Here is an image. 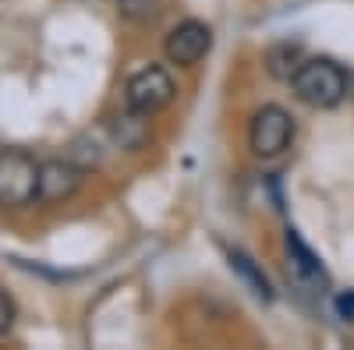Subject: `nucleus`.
<instances>
[{
  "instance_id": "obj_1",
  "label": "nucleus",
  "mask_w": 354,
  "mask_h": 350,
  "mask_svg": "<svg viewBox=\"0 0 354 350\" xmlns=\"http://www.w3.org/2000/svg\"><path fill=\"white\" fill-rule=\"evenodd\" d=\"M290 89L305 106L333 110L347 99V71L330 57H308L290 78Z\"/></svg>"
},
{
  "instance_id": "obj_2",
  "label": "nucleus",
  "mask_w": 354,
  "mask_h": 350,
  "mask_svg": "<svg viewBox=\"0 0 354 350\" xmlns=\"http://www.w3.org/2000/svg\"><path fill=\"white\" fill-rule=\"evenodd\" d=\"M39 163L25 149H0V206L25 209L36 202Z\"/></svg>"
},
{
  "instance_id": "obj_3",
  "label": "nucleus",
  "mask_w": 354,
  "mask_h": 350,
  "mask_svg": "<svg viewBox=\"0 0 354 350\" xmlns=\"http://www.w3.org/2000/svg\"><path fill=\"white\" fill-rule=\"evenodd\" d=\"M177 96V85L170 78L167 68L160 64H149V68H142L135 71L128 81H124V106L142 113V117H153L160 113L163 106H170Z\"/></svg>"
},
{
  "instance_id": "obj_4",
  "label": "nucleus",
  "mask_w": 354,
  "mask_h": 350,
  "mask_svg": "<svg viewBox=\"0 0 354 350\" xmlns=\"http://www.w3.org/2000/svg\"><path fill=\"white\" fill-rule=\"evenodd\" d=\"M290 142H294V117L277 103L259 106L255 117H252V128H248L252 153L259 159H273V156L290 149Z\"/></svg>"
},
{
  "instance_id": "obj_5",
  "label": "nucleus",
  "mask_w": 354,
  "mask_h": 350,
  "mask_svg": "<svg viewBox=\"0 0 354 350\" xmlns=\"http://www.w3.org/2000/svg\"><path fill=\"white\" fill-rule=\"evenodd\" d=\"M213 50V28L198 21V18H185V21H177L167 39H163V53H167V61L177 64V68H195L205 53Z\"/></svg>"
},
{
  "instance_id": "obj_6",
  "label": "nucleus",
  "mask_w": 354,
  "mask_h": 350,
  "mask_svg": "<svg viewBox=\"0 0 354 350\" xmlns=\"http://www.w3.org/2000/svg\"><path fill=\"white\" fill-rule=\"evenodd\" d=\"M82 166H75L68 156L64 159H46L39 163V184H36V202L43 206H57V202H68L78 184H82Z\"/></svg>"
},
{
  "instance_id": "obj_7",
  "label": "nucleus",
  "mask_w": 354,
  "mask_h": 350,
  "mask_svg": "<svg viewBox=\"0 0 354 350\" xmlns=\"http://www.w3.org/2000/svg\"><path fill=\"white\" fill-rule=\"evenodd\" d=\"M308 57H305L301 43H277V46L266 50V71H270L277 81H290Z\"/></svg>"
},
{
  "instance_id": "obj_8",
  "label": "nucleus",
  "mask_w": 354,
  "mask_h": 350,
  "mask_svg": "<svg viewBox=\"0 0 354 350\" xmlns=\"http://www.w3.org/2000/svg\"><path fill=\"white\" fill-rule=\"evenodd\" d=\"M106 128H110V138L121 145V149H128V153L142 149V145L149 142V124H145V117L135 113V110H128V113H121V117H113Z\"/></svg>"
},
{
  "instance_id": "obj_9",
  "label": "nucleus",
  "mask_w": 354,
  "mask_h": 350,
  "mask_svg": "<svg viewBox=\"0 0 354 350\" xmlns=\"http://www.w3.org/2000/svg\"><path fill=\"white\" fill-rule=\"evenodd\" d=\"M287 255H290V266L301 280H312V283H326V269H322L319 255L298 237V230H287Z\"/></svg>"
},
{
  "instance_id": "obj_10",
  "label": "nucleus",
  "mask_w": 354,
  "mask_h": 350,
  "mask_svg": "<svg viewBox=\"0 0 354 350\" xmlns=\"http://www.w3.org/2000/svg\"><path fill=\"white\" fill-rule=\"evenodd\" d=\"M227 262H230V269L238 273L248 286H252V294L255 298H262V301H273V283L266 280V273L255 266V258L248 255V251H241V248H230L227 251Z\"/></svg>"
},
{
  "instance_id": "obj_11",
  "label": "nucleus",
  "mask_w": 354,
  "mask_h": 350,
  "mask_svg": "<svg viewBox=\"0 0 354 350\" xmlns=\"http://www.w3.org/2000/svg\"><path fill=\"white\" fill-rule=\"evenodd\" d=\"M15 318H18V308H15L11 294H8V290H0V336H8V333H11Z\"/></svg>"
},
{
  "instance_id": "obj_12",
  "label": "nucleus",
  "mask_w": 354,
  "mask_h": 350,
  "mask_svg": "<svg viewBox=\"0 0 354 350\" xmlns=\"http://www.w3.org/2000/svg\"><path fill=\"white\" fill-rule=\"evenodd\" d=\"M337 308H340V315H344V318H354V294H340Z\"/></svg>"
},
{
  "instance_id": "obj_13",
  "label": "nucleus",
  "mask_w": 354,
  "mask_h": 350,
  "mask_svg": "<svg viewBox=\"0 0 354 350\" xmlns=\"http://www.w3.org/2000/svg\"><path fill=\"white\" fill-rule=\"evenodd\" d=\"M347 99H354V75H347Z\"/></svg>"
},
{
  "instance_id": "obj_14",
  "label": "nucleus",
  "mask_w": 354,
  "mask_h": 350,
  "mask_svg": "<svg viewBox=\"0 0 354 350\" xmlns=\"http://www.w3.org/2000/svg\"><path fill=\"white\" fill-rule=\"evenodd\" d=\"M121 4H131V0H121Z\"/></svg>"
}]
</instances>
